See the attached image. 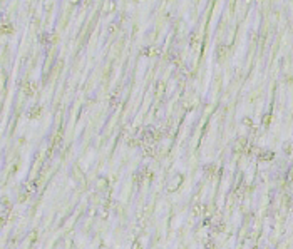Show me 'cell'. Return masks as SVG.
Wrapping results in <instances>:
<instances>
[{"mask_svg": "<svg viewBox=\"0 0 293 249\" xmlns=\"http://www.w3.org/2000/svg\"><path fill=\"white\" fill-rule=\"evenodd\" d=\"M154 140H156V132H154L153 127H146V131L142 132V146H144V151L148 154H153V146Z\"/></svg>", "mask_w": 293, "mask_h": 249, "instance_id": "cell-1", "label": "cell"}, {"mask_svg": "<svg viewBox=\"0 0 293 249\" xmlns=\"http://www.w3.org/2000/svg\"><path fill=\"white\" fill-rule=\"evenodd\" d=\"M9 212H10V202L4 197V199H2V222H5V221H7Z\"/></svg>", "mask_w": 293, "mask_h": 249, "instance_id": "cell-2", "label": "cell"}, {"mask_svg": "<svg viewBox=\"0 0 293 249\" xmlns=\"http://www.w3.org/2000/svg\"><path fill=\"white\" fill-rule=\"evenodd\" d=\"M35 89H37V85H35V82H25L24 84V94H25L27 97H30V95H34L35 94Z\"/></svg>", "mask_w": 293, "mask_h": 249, "instance_id": "cell-3", "label": "cell"}, {"mask_svg": "<svg viewBox=\"0 0 293 249\" xmlns=\"http://www.w3.org/2000/svg\"><path fill=\"white\" fill-rule=\"evenodd\" d=\"M40 110H42V109H40V106H35L34 109H30V110H29V117H32V119L37 117V115L40 114Z\"/></svg>", "mask_w": 293, "mask_h": 249, "instance_id": "cell-4", "label": "cell"}, {"mask_svg": "<svg viewBox=\"0 0 293 249\" xmlns=\"http://www.w3.org/2000/svg\"><path fill=\"white\" fill-rule=\"evenodd\" d=\"M225 55H226V47H223V45H220L218 47V59H225Z\"/></svg>", "mask_w": 293, "mask_h": 249, "instance_id": "cell-5", "label": "cell"}, {"mask_svg": "<svg viewBox=\"0 0 293 249\" xmlns=\"http://www.w3.org/2000/svg\"><path fill=\"white\" fill-rule=\"evenodd\" d=\"M9 32H13V27L7 25V24H2V34H9Z\"/></svg>", "mask_w": 293, "mask_h": 249, "instance_id": "cell-6", "label": "cell"}, {"mask_svg": "<svg viewBox=\"0 0 293 249\" xmlns=\"http://www.w3.org/2000/svg\"><path fill=\"white\" fill-rule=\"evenodd\" d=\"M260 159H268V160H270V159H273V152H270V151H268V152H261V156H260Z\"/></svg>", "mask_w": 293, "mask_h": 249, "instance_id": "cell-7", "label": "cell"}, {"mask_svg": "<svg viewBox=\"0 0 293 249\" xmlns=\"http://www.w3.org/2000/svg\"><path fill=\"white\" fill-rule=\"evenodd\" d=\"M116 30H117V24H111V25H109V29H107V32H109V34L112 35V34L116 32Z\"/></svg>", "mask_w": 293, "mask_h": 249, "instance_id": "cell-8", "label": "cell"}, {"mask_svg": "<svg viewBox=\"0 0 293 249\" xmlns=\"http://www.w3.org/2000/svg\"><path fill=\"white\" fill-rule=\"evenodd\" d=\"M132 249H142V246H141V242H139V241H136V242H134V246H132Z\"/></svg>", "mask_w": 293, "mask_h": 249, "instance_id": "cell-9", "label": "cell"}]
</instances>
